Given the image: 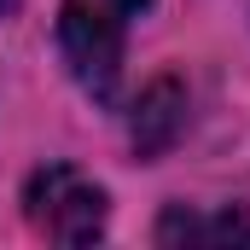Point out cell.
I'll list each match as a JSON object with an SVG mask.
<instances>
[{"label":"cell","instance_id":"1","mask_svg":"<svg viewBox=\"0 0 250 250\" xmlns=\"http://www.w3.org/2000/svg\"><path fill=\"white\" fill-rule=\"evenodd\" d=\"M123 18L111 0H64L59 12V53L99 105H111L123 82Z\"/></svg>","mask_w":250,"mask_h":250},{"label":"cell","instance_id":"2","mask_svg":"<svg viewBox=\"0 0 250 250\" xmlns=\"http://www.w3.org/2000/svg\"><path fill=\"white\" fill-rule=\"evenodd\" d=\"M23 204H29V221H35L53 245H93V239L105 233V215H111L105 192L93 187L87 175H76L70 163L41 169V175L29 181V192H23Z\"/></svg>","mask_w":250,"mask_h":250},{"label":"cell","instance_id":"3","mask_svg":"<svg viewBox=\"0 0 250 250\" xmlns=\"http://www.w3.org/2000/svg\"><path fill=\"white\" fill-rule=\"evenodd\" d=\"M181 128H187V87H181L175 76H157V82L140 93L134 117H128L134 151H140V157H163V151L181 140Z\"/></svg>","mask_w":250,"mask_h":250},{"label":"cell","instance_id":"4","mask_svg":"<svg viewBox=\"0 0 250 250\" xmlns=\"http://www.w3.org/2000/svg\"><path fill=\"white\" fill-rule=\"evenodd\" d=\"M250 245V221L221 209V215H192V209H169L157 221V245Z\"/></svg>","mask_w":250,"mask_h":250},{"label":"cell","instance_id":"5","mask_svg":"<svg viewBox=\"0 0 250 250\" xmlns=\"http://www.w3.org/2000/svg\"><path fill=\"white\" fill-rule=\"evenodd\" d=\"M12 6H18V0H0V18H6V12H12Z\"/></svg>","mask_w":250,"mask_h":250}]
</instances>
